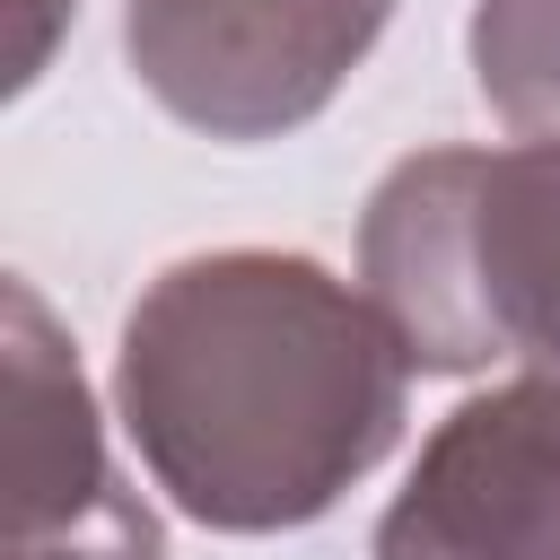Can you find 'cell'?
I'll return each instance as SVG.
<instances>
[{"mask_svg": "<svg viewBox=\"0 0 560 560\" xmlns=\"http://www.w3.org/2000/svg\"><path fill=\"white\" fill-rule=\"evenodd\" d=\"M0 560H166V542H158V516L114 481L88 516L44 525V534H9Z\"/></svg>", "mask_w": 560, "mask_h": 560, "instance_id": "7", "label": "cell"}, {"mask_svg": "<svg viewBox=\"0 0 560 560\" xmlns=\"http://www.w3.org/2000/svg\"><path fill=\"white\" fill-rule=\"evenodd\" d=\"M411 350L306 254L219 245L166 262L114 350V402L149 481L210 534L315 525L402 438Z\"/></svg>", "mask_w": 560, "mask_h": 560, "instance_id": "1", "label": "cell"}, {"mask_svg": "<svg viewBox=\"0 0 560 560\" xmlns=\"http://www.w3.org/2000/svg\"><path fill=\"white\" fill-rule=\"evenodd\" d=\"M472 88L516 140H560V0H472Z\"/></svg>", "mask_w": 560, "mask_h": 560, "instance_id": "6", "label": "cell"}, {"mask_svg": "<svg viewBox=\"0 0 560 560\" xmlns=\"http://www.w3.org/2000/svg\"><path fill=\"white\" fill-rule=\"evenodd\" d=\"M376 560H560V368L455 402L394 508Z\"/></svg>", "mask_w": 560, "mask_h": 560, "instance_id": "4", "label": "cell"}, {"mask_svg": "<svg viewBox=\"0 0 560 560\" xmlns=\"http://www.w3.org/2000/svg\"><path fill=\"white\" fill-rule=\"evenodd\" d=\"M394 0H131V79L210 140H280L315 122L376 52Z\"/></svg>", "mask_w": 560, "mask_h": 560, "instance_id": "3", "label": "cell"}, {"mask_svg": "<svg viewBox=\"0 0 560 560\" xmlns=\"http://www.w3.org/2000/svg\"><path fill=\"white\" fill-rule=\"evenodd\" d=\"M359 280L411 368H560V140L411 149L359 219Z\"/></svg>", "mask_w": 560, "mask_h": 560, "instance_id": "2", "label": "cell"}, {"mask_svg": "<svg viewBox=\"0 0 560 560\" xmlns=\"http://www.w3.org/2000/svg\"><path fill=\"white\" fill-rule=\"evenodd\" d=\"M52 26H61V0H18V88L44 70V44H52Z\"/></svg>", "mask_w": 560, "mask_h": 560, "instance_id": "8", "label": "cell"}, {"mask_svg": "<svg viewBox=\"0 0 560 560\" xmlns=\"http://www.w3.org/2000/svg\"><path fill=\"white\" fill-rule=\"evenodd\" d=\"M9 534L88 516L122 472L105 464L88 376L26 280H9Z\"/></svg>", "mask_w": 560, "mask_h": 560, "instance_id": "5", "label": "cell"}]
</instances>
